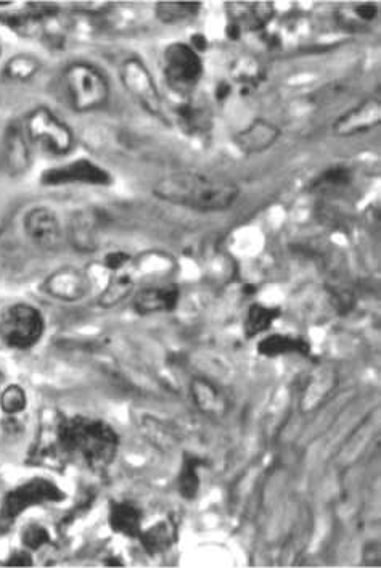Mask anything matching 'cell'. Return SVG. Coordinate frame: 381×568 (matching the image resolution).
I'll return each mask as SVG.
<instances>
[{"label": "cell", "instance_id": "cell-1", "mask_svg": "<svg viewBox=\"0 0 381 568\" xmlns=\"http://www.w3.org/2000/svg\"><path fill=\"white\" fill-rule=\"evenodd\" d=\"M161 202L195 213H222L240 198V187L227 177L200 171H179L161 177L153 186Z\"/></svg>", "mask_w": 381, "mask_h": 568}, {"label": "cell", "instance_id": "cell-2", "mask_svg": "<svg viewBox=\"0 0 381 568\" xmlns=\"http://www.w3.org/2000/svg\"><path fill=\"white\" fill-rule=\"evenodd\" d=\"M57 441L65 456L92 470L107 469L118 456V433L107 422L91 417L60 420Z\"/></svg>", "mask_w": 381, "mask_h": 568}, {"label": "cell", "instance_id": "cell-3", "mask_svg": "<svg viewBox=\"0 0 381 568\" xmlns=\"http://www.w3.org/2000/svg\"><path fill=\"white\" fill-rule=\"evenodd\" d=\"M62 81L66 99L76 112H95L105 107L110 99L107 76L91 63H71L63 71Z\"/></svg>", "mask_w": 381, "mask_h": 568}, {"label": "cell", "instance_id": "cell-4", "mask_svg": "<svg viewBox=\"0 0 381 568\" xmlns=\"http://www.w3.org/2000/svg\"><path fill=\"white\" fill-rule=\"evenodd\" d=\"M164 81L181 99L192 97L205 75V66L195 47L174 42L166 47L161 58Z\"/></svg>", "mask_w": 381, "mask_h": 568}, {"label": "cell", "instance_id": "cell-5", "mask_svg": "<svg viewBox=\"0 0 381 568\" xmlns=\"http://www.w3.org/2000/svg\"><path fill=\"white\" fill-rule=\"evenodd\" d=\"M44 332V316L33 305L17 303L0 314V340L13 350H31L41 342Z\"/></svg>", "mask_w": 381, "mask_h": 568}, {"label": "cell", "instance_id": "cell-6", "mask_svg": "<svg viewBox=\"0 0 381 568\" xmlns=\"http://www.w3.org/2000/svg\"><path fill=\"white\" fill-rule=\"evenodd\" d=\"M31 144L52 155H68L74 147V134L65 121L60 120L50 108L36 107L23 120Z\"/></svg>", "mask_w": 381, "mask_h": 568}, {"label": "cell", "instance_id": "cell-7", "mask_svg": "<svg viewBox=\"0 0 381 568\" xmlns=\"http://www.w3.org/2000/svg\"><path fill=\"white\" fill-rule=\"evenodd\" d=\"M119 75L127 94L139 103L140 108H144L148 115L158 120L166 118L163 97L156 87L152 73L140 58H127L121 65Z\"/></svg>", "mask_w": 381, "mask_h": 568}, {"label": "cell", "instance_id": "cell-8", "mask_svg": "<svg viewBox=\"0 0 381 568\" xmlns=\"http://www.w3.org/2000/svg\"><path fill=\"white\" fill-rule=\"evenodd\" d=\"M63 499L65 494L54 482L47 478H33L5 496L2 512L7 519H17L31 507L60 503Z\"/></svg>", "mask_w": 381, "mask_h": 568}, {"label": "cell", "instance_id": "cell-9", "mask_svg": "<svg viewBox=\"0 0 381 568\" xmlns=\"http://www.w3.org/2000/svg\"><path fill=\"white\" fill-rule=\"evenodd\" d=\"M381 123V102L378 97H369L349 108L348 112L336 118L332 131L336 137L364 136L377 129Z\"/></svg>", "mask_w": 381, "mask_h": 568}, {"label": "cell", "instance_id": "cell-10", "mask_svg": "<svg viewBox=\"0 0 381 568\" xmlns=\"http://www.w3.org/2000/svg\"><path fill=\"white\" fill-rule=\"evenodd\" d=\"M44 186H108L111 176L102 166L89 160H78L65 166L49 169L42 176Z\"/></svg>", "mask_w": 381, "mask_h": 568}, {"label": "cell", "instance_id": "cell-11", "mask_svg": "<svg viewBox=\"0 0 381 568\" xmlns=\"http://www.w3.org/2000/svg\"><path fill=\"white\" fill-rule=\"evenodd\" d=\"M26 235L42 250H57L63 240L62 224L47 206H36L25 215Z\"/></svg>", "mask_w": 381, "mask_h": 568}, {"label": "cell", "instance_id": "cell-12", "mask_svg": "<svg viewBox=\"0 0 381 568\" xmlns=\"http://www.w3.org/2000/svg\"><path fill=\"white\" fill-rule=\"evenodd\" d=\"M282 137L277 124L266 118H256L251 121L246 128L238 132L234 137L235 147H237L243 155H261V153L271 150Z\"/></svg>", "mask_w": 381, "mask_h": 568}, {"label": "cell", "instance_id": "cell-13", "mask_svg": "<svg viewBox=\"0 0 381 568\" xmlns=\"http://www.w3.org/2000/svg\"><path fill=\"white\" fill-rule=\"evenodd\" d=\"M44 289L55 300L74 303L87 297L91 292V280L79 269L65 268L47 277Z\"/></svg>", "mask_w": 381, "mask_h": 568}, {"label": "cell", "instance_id": "cell-14", "mask_svg": "<svg viewBox=\"0 0 381 568\" xmlns=\"http://www.w3.org/2000/svg\"><path fill=\"white\" fill-rule=\"evenodd\" d=\"M31 140L26 134L23 121H12L5 129V163L13 176L28 173L31 168Z\"/></svg>", "mask_w": 381, "mask_h": 568}, {"label": "cell", "instance_id": "cell-15", "mask_svg": "<svg viewBox=\"0 0 381 568\" xmlns=\"http://www.w3.org/2000/svg\"><path fill=\"white\" fill-rule=\"evenodd\" d=\"M181 301V290L174 284L147 285L134 295V309L137 313H171Z\"/></svg>", "mask_w": 381, "mask_h": 568}, {"label": "cell", "instance_id": "cell-16", "mask_svg": "<svg viewBox=\"0 0 381 568\" xmlns=\"http://www.w3.org/2000/svg\"><path fill=\"white\" fill-rule=\"evenodd\" d=\"M174 118L181 131L192 137L206 136L213 128V113L206 103L195 97H187L177 105L174 110Z\"/></svg>", "mask_w": 381, "mask_h": 568}, {"label": "cell", "instance_id": "cell-17", "mask_svg": "<svg viewBox=\"0 0 381 568\" xmlns=\"http://www.w3.org/2000/svg\"><path fill=\"white\" fill-rule=\"evenodd\" d=\"M102 213L97 210H81L73 216L70 226V240L73 247L81 252H94L99 247L102 232Z\"/></svg>", "mask_w": 381, "mask_h": 568}, {"label": "cell", "instance_id": "cell-18", "mask_svg": "<svg viewBox=\"0 0 381 568\" xmlns=\"http://www.w3.org/2000/svg\"><path fill=\"white\" fill-rule=\"evenodd\" d=\"M227 10L229 28H234L238 33L264 28L274 17V5L267 2H235L227 5Z\"/></svg>", "mask_w": 381, "mask_h": 568}, {"label": "cell", "instance_id": "cell-19", "mask_svg": "<svg viewBox=\"0 0 381 568\" xmlns=\"http://www.w3.org/2000/svg\"><path fill=\"white\" fill-rule=\"evenodd\" d=\"M190 393H192L193 403L205 416L219 419V417L226 416L229 411L226 396L222 395L221 390L208 379H203V377L193 379Z\"/></svg>", "mask_w": 381, "mask_h": 568}, {"label": "cell", "instance_id": "cell-20", "mask_svg": "<svg viewBox=\"0 0 381 568\" xmlns=\"http://www.w3.org/2000/svg\"><path fill=\"white\" fill-rule=\"evenodd\" d=\"M380 17V7L372 2H356V4L341 5L336 10V20L343 28L361 31L370 28Z\"/></svg>", "mask_w": 381, "mask_h": 568}, {"label": "cell", "instance_id": "cell-21", "mask_svg": "<svg viewBox=\"0 0 381 568\" xmlns=\"http://www.w3.org/2000/svg\"><path fill=\"white\" fill-rule=\"evenodd\" d=\"M258 353L267 358H277V356H287V354L308 356L311 353V345L301 337L272 334L259 340Z\"/></svg>", "mask_w": 381, "mask_h": 568}, {"label": "cell", "instance_id": "cell-22", "mask_svg": "<svg viewBox=\"0 0 381 568\" xmlns=\"http://www.w3.org/2000/svg\"><path fill=\"white\" fill-rule=\"evenodd\" d=\"M108 520H110L113 531L119 535L136 538L142 533V514H140L139 507L127 501L111 504Z\"/></svg>", "mask_w": 381, "mask_h": 568}, {"label": "cell", "instance_id": "cell-23", "mask_svg": "<svg viewBox=\"0 0 381 568\" xmlns=\"http://www.w3.org/2000/svg\"><path fill=\"white\" fill-rule=\"evenodd\" d=\"M336 385V375L335 372L330 369H320L319 372L314 374L311 382H309L308 387H306V392H304L303 400V411L309 412L312 409L319 408L320 404L327 400V396L332 393L333 388Z\"/></svg>", "mask_w": 381, "mask_h": 568}, {"label": "cell", "instance_id": "cell-24", "mask_svg": "<svg viewBox=\"0 0 381 568\" xmlns=\"http://www.w3.org/2000/svg\"><path fill=\"white\" fill-rule=\"evenodd\" d=\"M198 2H160L155 5V15L164 25H181L198 17Z\"/></svg>", "mask_w": 381, "mask_h": 568}, {"label": "cell", "instance_id": "cell-25", "mask_svg": "<svg viewBox=\"0 0 381 568\" xmlns=\"http://www.w3.org/2000/svg\"><path fill=\"white\" fill-rule=\"evenodd\" d=\"M279 316V309L254 303V305H251L250 309H248V313H246L245 317L246 337L253 338L264 334V332L271 329L275 319Z\"/></svg>", "mask_w": 381, "mask_h": 568}, {"label": "cell", "instance_id": "cell-26", "mask_svg": "<svg viewBox=\"0 0 381 568\" xmlns=\"http://www.w3.org/2000/svg\"><path fill=\"white\" fill-rule=\"evenodd\" d=\"M132 290H134V279H132L131 274H126L123 271L115 272V276L110 280L107 289L103 290L102 295H100V305L103 308H113V306L119 305L121 301L131 297Z\"/></svg>", "mask_w": 381, "mask_h": 568}, {"label": "cell", "instance_id": "cell-27", "mask_svg": "<svg viewBox=\"0 0 381 568\" xmlns=\"http://www.w3.org/2000/svg\"><path fill=\"white\" fill-rule=\"evenodd\" d=\"M205 466V462L201 461L198 456L184 457V464H182L181 475H179V490L185 499L197 498L198 491H200V469Z\"/></svg>", "mask_w": 381, "mask_h": 568}, {"label": "cell", "instance_id": "cell-28", "mask_svg": "<svg viewBox=\"0 0 381 568\" xmlns=\"http://www.w3.org/2000/svg\"><path fill=\"white\" fill-rule=\"evenodd\" d=\"M353 182V171L348 166L336 165L325 169L324 173L312 181V190L316 192H332L348 187Z\"/></svg>", "mask_w": 381, "mask_h": 568}, {"label": "cell", "instance_id": "cell-29", "mask_svg": "<svg viewBox=\"0 0 381 568\" xmlns=\"http://www.w3.org/2000/svg\"><path fill=\"white\" fill-rule=\"evenodd\" d=\"M41 70V63L37 62L36 58L31 57V55H17L13 57L7 66H5V75L7 78L12 79V81H18V83H25L29 79H33L34 76Z\"/></svg>", "mask_w": 381, "mask_h": 568}, {"label": "cell", "instance_id": "cell-30", "mask_svg": "<svg viewBox=\"0 0 381 568\" xmlns=\"http://www.w3.org/2000/svg\"><path fill=\"white\" fill-rule=\"evenodd\" d=\"M139 538L148 552L156 554V552L168 549L169 544L173 543L174 530L169 527L168 523H160L158 527L152 528V530L145 531V533L142 531Z\"/></svg>", "mask_w": 381, "mask_h": 568}, {"label": "cell", "instance_id": "cell-31", "mask_svg": "<svg viewBox=\"0 0 381 568\" xmlns=\"http://www.w3.org/2000/svg\"><path fill=\"white\" fill-rule=\"evenodd\" d=\"M26 404H28V396L20 385H10L0 395V406L9 416H17L25 411Z\"/></svg>", "mask_w": 381, "mask_h": 568}, {"label": "cell", "instance_id": "cell-32", "mask_svg": "<svg viewBox=\"0 0 381 568\" xmlns=\"http://www.w3.org/2000/svg\"><path fill=\"white\" fill-rule=\"evenodd\" d=\"M235 78L240 83H245L246 86H251V84L256 83L261 78V66L258 63L251 62L248 58H243L240 60L237 66H235Z\"/></svg>", "mask_w": 381, "mask_h": 568}, {"label": "cell", "instance_id": "cell-33", "mask_svg": "<svg viewBox=\"0 0 381 568\" xmlns=\"http://www.w3.org/2000/svg\"><path fill=\"white\" fill-rule=\"evenodd\" d=\"M49 541L50 536L46 528L39 527V525H31V527L26 528L25 544L28 548L39 549Z\"/></svg>", "mask_w": 381, "mask_h": 568}, {"label": "cell", "instance_id": "cell-34", "mask_svg": "<svg viewBox=\"0 0 381 568\" xmlns=\"http://www.w3.org/2000/svg\"><path fill=\"white\" fill-rule=\"evenodd\" d=\"M129 255L123 252H115L110 253V255L105 258V264H107V268L111 269L113 272L123 271L126 268L127 264H129Z\"/></svg>", "mask_w": 381, "mask_h": 568}, {"label": "cell", "instance_id": "cell-35", "mask_svg": "<svg viewBox=\"0 0 381 568\" xmlns=\"http://www.w3.org/2000/svg\"><path fill=\"white\" fill-rule=\"evenodd\" d=\"M364 565H370V567H378L380 565V544L378 541H372V543L367 544L364 548Z\"/></svg>", "mask_w": 381, "mask_h": 568}, {"label": "cell", "instance_id": "cell-36", "mask_svg": "<svg viewBox=\"0 0 381 568\" xmlns=\"http://www.w3.org/2000/svg\"><path fill=\"white\" fill-rule=\"evenodd\" d=\"M2 382H4V375L0 372V387H2Z\"/></svg>", "mask_w": 381, "mask_h": 568}, {"label": "cell", "instance_id": "cell-37", "mask_svg": "<svg viewBox=\"0 0 381 568\" xmlns=\"http://www.w3.org/2000/svg\"><path fill=\"white\" fill-rule=\"evenodd\" d=\"M0 52H2V46H0Z\"/></svg>", "mask_w": 381, "mask_h": 568}]
</instances>
